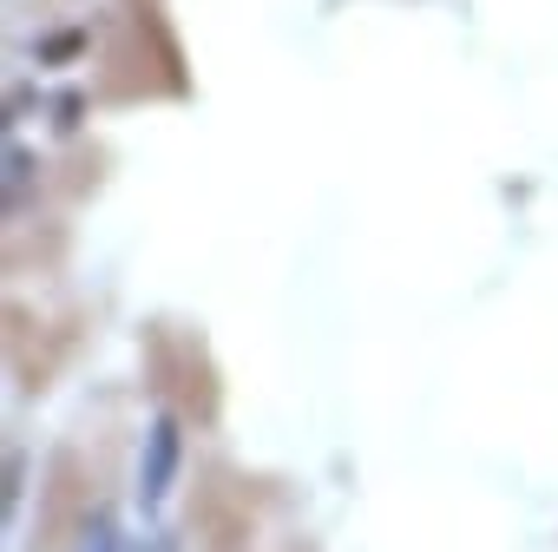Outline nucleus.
Here are the masks:
<instances>
[{"label":"nucleus","mask_w":558,"mask_h":552,"mask_svg":"<svg viewBox=\"0 0 558 552\" xmlns=\"http://www.w3.org/2000/svg\"><path fill=\"white\" fill-rule=\"evenodd\" d=\"M171 467H178V428H171V421H158V428H151V460H145V500H158V493H165Z\"/></svg>","instance_id":"1"}]
</instances>
